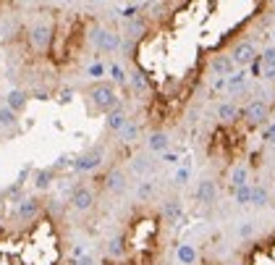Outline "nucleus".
<instances>
[{"label":"nucleus","mask_w":275,"mask_h":265,"mask_svg":"<svg viewBox=\"0 0 275 265\" xmlns=\"http://www.w3.org/2000/svg\"><path fill=\"white\" fill-rule=\"evenodd\" d=\"M233 200H236L238 205H249V202H251V184L233 189Z\"/></svg>","instance_id":"bb28decb"},{"label":"nucleus","mask_w":275,"mask_h":265,"mask_svg":"<svg viewBox=\"0 0 275 265\" xmlns=\"http://www.w3.org/2000/svg\"><path fill=\"white\" fill-rule=\"evenodd\" d=\"M89 40L92 45L100 50V53H116L121 48V32L113 29V27H95L89 32Z\"/></svg>","instance_id":"20e7f679"},{"label":"nucleus","mask_w":275,"mask_h":265,"mask_svg":"<svg viewBox=\"0 0 275 265\" xmlns=\"http://www.w3.org/2000/svg\"><path fill=\"white\" fill-rule=\"evenodd\" d=\"M186 181H189V168H178L176 176H173V184H176V187H183Z\"/></svg>","instance_id":"7c9ffc66"},{"label":"nucleus","mask_w":275,"mask_h":265,"mask_svg":"<svg viewBox=\"0 0 275 265\" xmlns=\"http://www.w3.org/2000/svg\"><path fill=\"white\" fill-rule=\"evenodd\" d=\"M244 89H246V74L244 71H233L225 79V92L228 95H238V92H244Z\"/></svg>","instance_id":"dca6fc26"},{"label":"nucleus","mask_w":275,"mask_h":265,"mask_svg":"<svg viewBox=\"0 0 275 265\" xmlns=\"http://www.w3.org/2000/svg\"><path fill=\"white\" fill-rule=\"evenodd\" d=\"M251 202H254L257 207H265L270 202V194L262 184H251Z\"/></svg>","instance_id":"4be33fe9"},{"label":"nucleus","mask_w":275,"mask_h":265,"mask_svg":"<svg viewBox=\"0 0 275 265\" xmlns=\"http://www.w3.org/2000/svg\"><path fill=\"white\" fill-rule=\"evenodd\" d=\"M233 61H231V55H215V58L210 61V71L217 76V79H228L233 74Z\"/></svg>","instance_id":"9d476101"},{"label":"nucleus","mask_w":275,"mask_h":265,"mask_svg":"<svg viewBox=\"0 0 275 265\" xmlns=\"http://www.w3.org/2000/svg\"><path fill=\"white\" fill-rule=\"evenodd\" d=\"M244 265H275V234L254 241L244 255Z\"/></svg>","instance_id":"7ed1b4c3"},{"label":"nucleus","mask_w":275,"mask_h":265,"mask_svg":"<svg viewBox=\"0 0 275 265\" xmlns=\"http://www.w3.org/2000/svg\"><path fill=\"white\" fill-rule=\"evenodd\" d=\"M267 118H270V105L265 100H251L249 105L241 110V118L238 121H244L246 123V129H257V126H262V123H267Z\"/></svg>","instance_id":"39448f33"},{"label":"nucleus","mask_w":275,"mask_h":265,"mask_svg":"<svg viewBox=\"0 0 275 265\" xmlns=\"http://www.w3.org/2000/svg\"><path fill=\"white\" fill-rule=\"evenodd\" d=\"M217 118H220L223 123H238V118H241V108H238L236 102H223V105L217 108Z\"/></svg>","instance_id":"4468645a"},{"label":"nucleus","mask_w":275,"mask_h":265,"mask_svg":"<svg viewBox=\"0 0 275 265\" xmlns=\"http://www.w3.org/2000/svg\"><path fill=\"white\" fill-rule=\"evenodd\" d=\"M50 179H53V171H40L37 179H34V187H37V189H48Z\"/></svg>","instance_id":"c85d7f7f"},{"label":"nucleus","mask_w":275,"mask_h":265,"mask_svg":"<svg viewBox=\"0 0 275 265\" xmlns=\"http://www.w3.org/2000/svg\"><path fill=\"white\" fill-rule=\"evenodd\" d=\"M134 171H136V174H147V171H150V166L144 163V158H136V160H134Z\"/></svg>","instance_id":"72a5a7b5"},{"label":"nucleus","mask_w":275,"mask_h":265,"mask_svg":"<svg viewBox=\"0 0 275 265\" xmlns=\"http://www.w3.org/2000/svg\"><path fill=\"white\" fill-rule=\"evenodd\" d=\"M76 265H95V260H92L89 255H84L82 260H79V262H76Z\"/></svg>","instance_id":"c9c22d12"},{"label":"nucleus","mask_w":275,"mask_h":265,"mask_svg":"<svg viewBox=\"0 0 275 265\" xmlns=\"http://www.w3.org/2000/svg\"><path fill=\"white\" fill-rule=\"evenodd\" d=\"M92 205H95V189L87 187V184L74 187V192H71V207H74V210L84 213V210H89Z\"/></svg>","instance_id":"0eeeda50"},{"label":"nucleus","mask_w":275,"mask_h":265,"mask_svg":"<svg viewBox=\"0 0 275 265\" xmlns=\"http://www.w3.org/2000/svg\"><path fill=\"white\" fill-rule=\"evenodd\" d=\"M249 184V168L244 163H238L233 171H231V189H238V187H246Z\"/></svg>","instance_id":"aec40b11"},{"label":"nucleus","mask_w":275,"mask_h":265,"mask_svg":"<svg viewBox=\"0 0 275 265\" xmlns=\"http://www.w3.org/2000/svg\"><path fill=\"white\" fill-rule=\"evenodd\" d=\"M53 40H55V24L50 16H37L27 27V45L32 53L45 55L53 48Z\"/></svg>","instance_id":"f257e3e1"},{"label":"nucleus","mask_w":275,"mask_h":265,"mask_svg":"<svg viewBox=\"0 0 275 265\" xmlns=\"http://www.w3.org/2000/svg\"><path fill=\"white\" fill-rule=\"evenodd\" d=\"M215 194H217V187H215V181L212 179H204V181H199V187H197V192H194V197H197V202H215Z\"/></svg>","instance_id":"ddd939ff"},{"label":"nucleus","mask_w":275,"mask_h":265,"mask_svg":"<svg viewBox=\"0 0 275 265\" xmlns=\"http://www.w3.org/2000/svg\"><path fill=\"white\" fill-rule=\"evenodd\" d=\"M105 123H108V129H110V131H116V134H118V131L123 129V126L129 123V116H126V110H123V108L118 105L116 110H110V113H108Z\"/></svg>","instance_id":"2eb2a0df"},{"label":"nucleus","mask_w":275,"mask_h":265,"mask_svg":"<svg viewBox=\"0 0 275 265\" xmlns=\"http://www.w3.org/2000/svg\"><path fill=\"white\" fill-rule=\"evenodd\" d=\"M105 71H108V66L102 63V61H95V63H89V68H87V74H89L92 79H97V82H100L102 76H105Z\"/></svg>","instance_id":"cd10ccee"},{"label":"nucleus","mask_w":275,"mask_h":265,"mask_svg":"<svg viewBox=\"0 0 275 265\" xmlns=\"http://www.w3.org/2000/svg\"><path fill=\"white\" fill-rule=\"evenodd\" d=\"M147 145H150L152 153H168L170 140H168V134H165V131H152V134H150V140H147Z\"/></svg>","instance_id":"a211bd4d"},{"label":"nucleus","mask_w":275,"mask_h":265,"mask_svg":"<svg viewBox=\"0 0 275 265\" xmlns=\"http://www.w3.org/2000/svg\"><path fill=\"white\" fill-rule=\"evenodd\" d=\"M87 95H89L97 113H110L118 108V92H116V84L113 82H95Z\"/></svg>","instance_id":"f03ea898"},{"label":"nucleus","mask_w":275,"mask_h":265,"mask_svg":"<svg viewBox=\"0 0 275 265\" xmlns=\"http://www.w3.org/2000/svg\"><path fill=\"white\" fill-rule=\"evenodd\" d=\"M176 257H178L181 265H194V262H197V257H199V252L194 249V244H178Z\"/></svg>","instance_id":"6ab92c4d"},{"label":"nucleus","mask_w":275,"mask_h":265,"mask_svg":"<svg viewBox=\"0 0 275 265\" xmlns=\"http://www.w3.org/2000/svg\"><path fill=\"white\" fill-rule=\"evenodd\" d=\"M27 95H24V92H19V89H14V92H11V95L6 97V108H11V110H14L16 113V116H19V113L21 110H24L27 108Z\"/></svg>","instance_id":"f3484780"},{"label":"nucleus","mask_w":275,"mask_h":265,"mask_svg":"<svg viewBox=\"0 0 275 265\" xmlns=\"http://www.w3.org/2000/svg\"><path fill=\"white\" fill-rule=\"evenodd\" d=\"M262 140H265V142H270V145H275V121H272V123H267L265 134H262Z\"/></svg>","instance_id":"473e14b6"},{"label":"nucleus","mask_w":275,"mask_h":265,"mask_svg":"<svg viewBox=\"0 0 275 265\" xmlns=\"http://www.w3.org/2000/svg\"><path fill=\"white\" fill-rule=\"evenodd\" d=\"M163 215H165L168 223H176L178 218H181V202L178 200H168L165 207H163Z\"/></svg>","instance_id":"5701e85b"},{"label":"nucleus","mask_w":275,"mask_h":265,"mask_svg":"<svg viewBox=\"0 0 275 265\" xmlns=\"http://www.w3.org/2000/svg\"><path fill=\"white\" fill-rule=\"evenodd\" d=\"M102 181H105V189H110L113 194H118V192H123V189H126V174H123V171H118V168L108 171Z\"/></svg>","instance_id":"f8f14e48"},{"label":"nucleus","mask_w":275,"mask_h":265,"mask_svg":"<svg viewBox=\"0 0 275 265\" xmlns=\"http://www.w3.org/2000/svg\"><path fill=\"white\" fill-rule=\"evenodd\" d=\"M19 21L11 16V14H3L0 16V42H8V40H14L16 34H19Z\"/></svg>","instance_id":"9b49d317"},{"label":"nucleus","mask_w":275,"mask_h":265,"mask_svg":"<svg viewBox=\"0 0 275 265\" xmlns=\"http://www.w3.org/2000/svg\"><path fill=\"white\" fill-rule=\"evenodd\" d=\"M272 40H275V27H272Z\"/></svg>","instance_id":"e433bc0d"},{"label":"nucleus","mask_w":275,"mask_h":265,"mask_svg":"<svg viewBox=\"0 0 275 265\" xmlns=\"http://www.w3.org/2000/svg\"><path fill=\"white\" fill-rule=\"evenodd\" d=\"M142 11V6H123V11H121V16L123 19H134L136 14Z\"/></svg>","instance_id":"2f4dec72"},{"label":"nucleus","mask_w":275,"mask_h":265,"mask_svg":"<svg viewBox=\"0 0 275 265\" xmlns=\"http://www.w3.org/2000/svg\"><path fill=\"white\" fill-rule=\"evenodd\" d=\"M16 113L11 110V108H6V105H0V126H6V129H14L16 126Z\"/></svg>","instance_id":"a878e982"},{"label":"nucleus","mask_w":275,"mask_h":265,"mask_svg":"<svg viewBox=\"0 0 275 265\" xmlns=\"http://www.w3.org/2000/svg\"><path fill=\"white\" fill-rule=\"evenodd\" d=\"M102 158H105L102 147H95V150H89V153H84L82 158H76L74 160V168L82 171V174H89V171H97L102 166Z\"/></svg>","instance_id":"6e6552de"},{"label":"nucleus","mask_w":275,"mask_h":265,"mask_svg":"<svg viewBox=\"0 0 275 265\" xmlns=\"http://www.w3.org/2000/svg\"><path fill=\"white\" fill-rule=\"evenodd\" d=\"M136 137H139V123H134V121L129 118V123H126L123 129L118 131V140L129 145V142H134V140H136Z\"/></svg>","instance_id":"412c9836"},{"label":"nucleus","mask_w":275,"mask_h":265,"mask_svg":"<svg viewBox=\"0 0 275 265\" xmlns=\"http://www.w3.org/2000/svg\"><path fill=\"white\" fill-rule=\"evenodd\" d=\"M37 213H40V200L37 197H24L16 207V218L24 221V223H32L34 218H37Z\"/></svg>","instance_id":"1a4fd4ad"},{"label":"nucleus","mask_w":275,"mask_h":265,"mask_svg":"<svg viewBox=\"0 0 275 265\" xmlns=\"http://www.w3.org/2000/svg\"><path fill=\"white\" fill-rule=\"evenodd\" d=\"M110 79H113V84H121V87H126L129 84V74L123 71V66H118V63H110Z\"/></svg>","instance_id":"b1692460"},{"label":"nucleus","mask_w":275,"mask_h":265,"mask_svg":"<svg viewBox=\"0 0 275 265\" xmlns=\"http://www.w3.org/2000/svg\"><path fill=\"white\" fill-rule=\"evenodd\" d=\"M155 194V187H152V181H142V187H139V200L147 202Z\"/></svg>","instance_id":"c756f323"},{"label":"nucleus","mask_w":275,"mask_h":265,"mask_svg":"<svg viewBox=\"0 0 275 265\" xmlns=\"http://www.w3.org/2000/svg\"><path fill=\"white\" fill-rule=\"evenodd\" d=\"M163 160H165V163H176V160H178V153H163Z\"/></svg>","instance_id":"f704fd0d"},{"label":"nucleus","mask_w":275,"mask_h":265,"mask_svg":"<svg viewBox=\"0 0 275 265\" xmlns=\"http://www.w3.org/2000/svg\"><path fill=\"white\" fill-rule=\"evenodd\" d=\"M108 255L110 257H121V255H126V239L123 236H116L108 244Z\"/></svg>","instance_id":"393cba45"},{"label":"nucleus","mask_w":275,"mask_h":265,"mask_svg":"<svg viewBox=\"0 0 275 265\" xmlns=\"http://www.w3.org/2000/svg\"><path fill=\"white\" fill-rule=\"evenodd\" d=\"M257 48L251 45L249 40H244V42H238L236 48L231 50V61H233V66H238V68H246V66H251L254 63V58H257Z\"/></svg>","instance_id":"423d86ee"}]
</instances>
